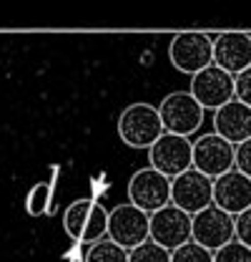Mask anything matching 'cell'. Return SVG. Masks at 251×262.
I'll return each instance as SVG.
<instances>
[{"label": "cell", "mask_w": 251, "mask_h": 262, "mask_svg": "<svg viewBox=\"0 0 251 262\" xmlns=\"http://www.w3.org/2000/svg\"><path fill=\"white\" fill-rule=\"evenodd\" d=\"M128 202L146 214H154L158 209L171 204V179L156 171L154 166L138 169L128 182Z\"/></svg>", "instance_id": "obj_5"}, {"label": "cell", "mask_w": 251, "mask_h": 262, "mask_svg": "<svg viewBox=\"0 0 251 262\" xmlns=\"http://www.w3.org/2000/svg\"><path fill=\"white\" fill-rule=\"evenodd\" d=\"M148 166H154L171 182L188 169H193V144L186 136L163 134L156 144L148 149Z\"/></svg>", "instance_id": "obj_4"}, {"label": "cell", "mask_w": 251, "mask_h": 262, "mask_svg": "<svg viewBox=\"0 0 251 262\" xmlns=\"http://www.w3.org/2000/svg\"><path fill=\"white\" fill-rule=\"evenodd\" d=\"M214 204L231 217L244 214L251 209V179L239 169L214 179Z\"/></svg>", "instance_id": "obj_12"}, {"label": "cell", "mask_w": 251, "mask_h": 262, "mask_svg": "<svg viewBox=\"0 0 251 262\" xmlns=\"http://www.w3.org/2000/svg\"><path fill=\"white\" fill-rule=\"evenodd\" d=\"M236 239L251 247V209L236 217Z\"/></svg>", "instance_id": "obj_24"}, {"label": "cell", "mask_w": 251, "mask_h": 262, "mask_svg": "<svg viewBox=\"0 0 251 262\" xmlns=\"http://www.w3.org/2000/svg\"><path fill=\"white\" fill-rule=\"evenodd\" d=\"M236 98L251 108V68L236 76Z\"/></svg>", "instance_id": "obj_22"}, {"label": "cell", "mask_w": 251, "mask_h": 262, "mask_svg": "<svg viewBox=\"0 0 251 262\" xmlns=\"http://www.w3.org/2000/svg\"><path fill=\"white\" fill-rule=\"evenodd\" d=\"M214 66L231 76L251 68V35L249 33H221L214 38Z\"/></svg>", "instance_id": "obj_13"}, {"label": "cell", "mask_w": 251, "mask_h": 262, "mask_svg": "<svg viewBox=\"0 0 251 262\" xmlns=\"http://www.w3.org/2000/svg\"><path fill=\"white\" fill-rule=\"evenodd\" d=\"M193 169L209 179H219L236 169V146L219 134H206L193 141Z\"/></svg>", "instance_id": "obj_8"}, {"label": "cell", "mask_w": 251, "mask_h": 262, "mask_svg": "<svg viewBox=\"0 0 251 262\" xmlns=\"http://www.w3.org/2000/svg\"><path fill=\"white\" fill-rule=\"evenodd\" d=\"M168 58L181 73L196 76L214 66V38L206 33H179L168 46Z\"/></svg>", "instance_id": "obj_3"}, {"label": "cell", "mask_w": 251, "mask_h": 262, "mask_svg": "<svg viewBox=\"0 0 251 262\" xmlns=\"http://www.w3.org/2000/svg\"><path fill=\"white\" fill-rule=\"evenodd\" d=\"M151 239L168 252L179 250L193 239V217L173 204L158 209L151 214Z\"/></svg>", "instance_id": "obj_10"}, {"label": "cell", "mask_w": 251, "mask_h": 262, "mask_svg": "<svg viewBox=\"0 0 251 262\" xmlns=\"http://www.w3.org/2000/svg\"><path fill=\"white\" fill-rule=\"evenodd\" d=\"M108 239H113L116 245L126 247L128 252L136 250L138 245L151 239V214H146L143 209L128 204H118L111 212V222H108Z\"/></svg>", "instance_id": "obj_7"}, {"label": "cell", "mask_w": 251, "mask_h": 262, "mask_svg": "<svg viewBox=\"0 0 251 262\" xmlns=\"http://www.w3.org/2000/svg\"><path fill=\"white\" fill-rule=\"evenodd\" d=\"M158 111H161V121H163L166 134L191 136L198 131L206 108L191 96V91H173L161 101Z\"/></svg>", "instance_id": "obj_2"}, {"label": "cell", "mask_w": 251, "mask_h": 262, "mask_svg": "<svg viewBox=\"0 0 251 262\" xmlns=\"http://www.w3.org/2000/svg\"><path fill=\"white\" fill-rule=\"evenodd\" d=\"M171 204L188 212L191 217L204 212L206 207L214 204V179H209L196 169H188L186 174L171 182Z\"/></svg>", "instance_id": "obj_11"}, {"label": "cell", "mask_w": 251, "mask_h": 262, "mask_svg": "<svg viewBox=\"0 0 251 262\" xmlns=\"http://www.w3.org/2000/svg\"><path fill=\"white\" fill-rule=\"evenodd\" d=\"M214 262H251V247L234 239L226 247H221L219 252H214Z\"/></svg>", "instance_id": "obj_21"}, {"label": "cell", "mask_w": 251, "mask_h": 262, "mask_svg": "<svg viewBox=\"0 0 251 262\" xmlns=\"http://www.w3.org/2000/svg\"><path fill=\"white\" fill-rule=\"evenodd\" d=\"M234 239H236V217L219 209L216 204L193 214V242H198L201 247L219 252L221 247H226Z\"/></svg>", "instance_id": "obj_9"}, {"label": "cell", "mask_w": 251, "mask_h": 262, "mask_svg": "<svg viewBox=\"0 0 251 262\" xmlns=\"http://www.w3.org/2000/svg\"><path fill=\"white\" fill-rule=\"evenodd\" d=\"M163 134L161 111L151 103H131L118 116V136L131 149H151Z\"/></svg>", "instance_id": "obj_1"}, {"label": "cell", "mask_w": 251, "mask_h": 262, "mask_svg": "<svg viewBox=\"0 0 251 262\" xmlns=\"http://www.w3.org/2000/svg\"><path fill=\"white\" fill-rule=\"evenodd\" d=\"M51 202H53V182H40L28 192L26 209H28L31 217H45Z\"/></svg>", "instance_id": "obj_18"}, {"label": "cell", "mask_w": 251, "mask_h": 262, "mask_svg": "<svg viewBox=\"0 0 251 262\" xmlns=\"http://www.w3.org/2000/svg\"><path fill=\"white\" fill-rule=\"evenodd\" d=\"M95 202L91 199H76L73 204L65 207L63 212V229L70 239H83V232H86V225L91 220V212H93Z\"/></svg>", "instance_id": "obj_15"}, {"label": "cell", "mask_w": 251, "mask_h": 262, "mask_svg": "<svg viewBox=\"0 0 251 262\" xmlns=\"http://www.w3.org/2000/svg\"><path fill=\"white\" fill-rule=\"evenodd\" d=\"M108 222H111V212L95 202L93 212H91V220H88V225H86V232H83V239H81V242L91 247V245H98L101 239H106V237H108Z\"/></svg>", "instance_id": "obj_16"}, {"label": "cell", "mask_w": 251, "mask_h": 262, "mask_svg": "<svg viewBox=\"0 0 251 262\" xmlns=\"http://www.w3.org/2000/svg\"><path fill=\"white\" fill-rule=\"evenodd\" d=\"M86 262H128V250L106 237V239H101L98 245H91V247H88Z\"/></svg>", "instance_id": "obj_17"}, {"label": "cell", "mask_w": 251, "mask_h": 262, "mask_svg": "<svg viewBox=\"0 0 251 262\" xmlns=\"http://www.w3.org/2000/svg\"><path fill=\"white\" fill-rule=\"evenodd\" d=\"M214 126L221 139L239 146L251 139V108L246 103H241L239 98H234L223 108L214 111Z\"/></svg>", "instance_id": "obj_14"}, {"label": "cell", "mask_w": 251, "mask_h": 262, "mask_svg": "<svg viewBox=\"0 0 251 262\" xmlns=\"http://www.w3.org/2000/svg\"><path fill=\"white\" fill-rule=\"evenodd\" d=\"M236 169L251 179V139L236 146Z\"/></svg>", "instance_id": "obj_23"}, {"label": "cell", "mask_w": 251, "mask_h": 262, "mask_svg": "<svg viewBox=\"0 0 251 262\" xmlns=\"http://www.w3.org/2000/svg\"><path fill=\"white\" fill-rule=\"evenodd\" d=\"M188 91L204 108L219 111L236 98V76L226 73L219 66H209L191 78Z\"/></svg>", "instance_id": "obj_6"}, {"label": "cell", "mask_w": 251, "mask_h": 262, "mask_svg": "<svg viewBox=\"0 0 251 262\" xmlns=\"http://www.w3.org/2000/svg\"><path fill=\"white\" fill-rule=\"evenodd\" d=\"M171 262H214V252L191 239L171 252Z\"/></svg>", "instance_id": "obj_20"}, {"label": "cell", "mask_w": 251, "mask_h": 262, "mask_svg": "<svg viewBox=\"0 0 251 262\" xmlns=\"http://www.w3.org/2000/svg\"><path fill=\"white\" fill-rule=\"evenodd\" d=\"M128 262H171V252L156 245L154 239H148L128 252Z\"/></svg>", "instance_id": "obj_19"}]
</instances>
